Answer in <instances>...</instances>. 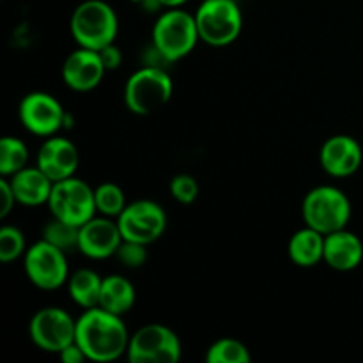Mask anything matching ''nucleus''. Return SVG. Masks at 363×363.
Wrapping results in <instances>:
<instances>
[{"mask_svg": "<svg viewBox=\"0 0 363 363\" xmlns=\"http://www.w3.org/2000/svg\"><path fill=\"white\" fill-rule=\"evenodd\" d=\"M130 337L123 315L101 307L85 308L84 314L77 319L74 342L84 350L91 362L106 363L126 354Z\"/></svg>", "mask_w": 363, "mask_h": 363, "instance_id": "obj_1", "label": "nucleus"}, {"mask_svg": "<svg viewBox=\"0 0 363 363\" xmlns=\"http://www.w3.org/2000/svg\"><path fill=\"white\" fill-rule=\"evenodd\" d=\"M69 30L78 46L99 52L110 43H116L119 18L105 0H85L71 14Z\"/></svg>", "mask_w": 363, "mask_h": 363, "instance_id": "obj_2", "label": "nucleus"}, {"mask_svg": "<svg viewBox=\"0 0 363 363\" xmlns=\"http://www.w3.org/2000/svg\"><path fill=\"white\" fill-rule=\"evenodd\" d=\"M199 41L201 35L195 14L186 13L181 7L163 11L152 27V46L170 64L190 55Z\"/></svg>", "mask_w": 363, "mask_h": 363, "instance_id": "obj_3", "label": "nucleus"}, {"mask_svg": "<svg viewBox=\"0 0 363 363\" xmlns=\"http://www.w3.org/2000/svg\"><path fill=\"white\" fill-rule=\"evenodd\" d=\"M174 82L165 67L144 66L124 85V105L137 116H151L172 98Z\"/></svg>", "mask_w": 363, "mask_h": 363, "instance_id": "obj_4", "label": "nucleus"}, {"mask_svg": "<svg viewBox=\"0 0 363 363\" xmlns=\"http://www.w3.org/2000/svg\"><path fill=\"white\" fill-rule=\"evenodd\" d=\"M351 201L340 188L332 184L315 186L305 195L301 204V216L305 225L319 230L321 234H332L346 229L351 220Z\"/></svg>", "mask_w": 363, "mask_h": 363, "instance_id": "obj_5", "label": "nucleus"}, {"mask_svg": "<svg viewBox=\"0 0 363 363\" xmlns=\"http://www.w3.org/2000/svg\"><path fill=\"white\" fill-rule=\"evenodd\" d=\"M201 41L209 46H227L240 38L243 14L236 0H204L195 11Z\"/></svg>", "mask_w": 363, "mask_h": 363, "instance_id": "obj_6", "label": "nucleus"}, {"mask_svg": "<svg viewBox=\"0 0 363 363\" xmlns=\"http://www.w3.org/2000/svg\"><path fill=\"white\" fill-rule=\"evenodd\" d=\"M18 116L21 126L28 133L43 138L59 135L64 128L73 126V119H69L59 99L43 91L25 94L20 101Z\"/></svg>", "mask_w": 363, "mask_h": 363, "instance_id": "obj_7", "label": "nucleus"}, {"mask_svg": "<svg viewBox=\"0 0 363 363\" xmlns=\"http://www.w3.org/2000/svg\"><path fill=\"white\" fill-rule=\"evenodd\" d=\"M48 208L55 218L82 227L98 213L94 188L77 176L57 181L50 194Z\"/></svg>", "mask_w": 363, "mask_h": 363, "instance_id": "obj_8", "label": "nucleus"}, {"mask_svg": "<svg viewBox=\"0 0 363 363\" xmlns=\"http://www.w3.org/2000/svg\"><path fill=\"white\" fill-rule=\"evenodd\" d=\"M181 340L165 325H145L130 337L126 358L131 363H176L181 360Z\"/></svg>", "mask_w": 363, "mask_h": 363, "instance_id": "obj_9", "label": "nucleus"}, {"mask_svg": "<svg viewBox=\"0 0 363 363\" xmlns=\"http://www.w3.org/2000/svg\"><path fill=\"white\" fill-rule=\"evenodd\" d=\"M66 254L67 252L60 250L59 247L41 238L38 243L30 245L25 252V275L38 289H59L64 284H67V279H69V266H67Z\"/></svg>", "mask_w": 363, "mask_h": 363, "instance_id": "obj_10", "label": "nucleus"}, {"mask_svg": "<svg viewBox=\"0 0 363 363\" xmlns=\"http://www.w3.org/2000/svg\"><path fill=\"white\" fill-rule=\"evenodd\" d=\"M123 240L151 245L163 236L167 229V213L158 202L142 199L133 201L117 216Z\"/></svg>", "mask_w": 363, "mask_h": 363, "instance_id": "obj_11", "label": "nucleus"}, {"mask_svg": "<svg viewBox=\"0 0 363 363\" xmlns=\"http://www.w3.org/2000/svg\"><path fill=\"white\" fill-rule=\"evenodd\" d=\"M28 335L39 350L59 354L64 347L74 342L77 319L60 307H45L32 315Z\"/></svg>", "mask_w": 363, "mask_h": 363, "instance_id": "obj_12", "label": "nucleus"}, {"mask_svg": "<svg viewBox=\"0 0 363 363\" xmlns=\"http://www.w3.org/2000/svg\"><path fill=\"white\" fill-rule=\"evenodd\" d=\"M123 243L117 220L108 216H94L80 227V238H78V250L89 259L103 261V259L116 257Z\"/></svg>", "mask_w": 363, "mask_h": 363, "instance_id": "obj_13", "label": "nucleus"}, {"mask_svg": "<svg viewBox=\"0 0 363 363\" xmlns=\"http://www.w3.org/2000/svg\"><path fill=\"white\" fill-rule=\"evenodd\" d=\"M106 67L99 52L78 46L62 64V80L71 91L87 92L101 84Z\"/></svg>", "mask_w": 363, "mask_h": 363, "instance_id": "obj_14", "label": "nucleus"}, {"mask_svg": "<svg viewBox=\"0 0 363 363\" xmlns=\"http://www.w3.org/2000/svg\"><path fill=\"white\" fill-rule=\"evenodd\" d=\"M80 155L78 149L69 138L53 135L45 138L35 156V165L53 181H62L73 177L78 169Z\"/></svg>", "mask_w": 363, "mask_h": 363, "instance_id": "obj_15", "label": "nucleus"}, {"mask_svg": "<svg viewBox=\"0 0 363 363\" xmlns=\"http://www.w3.org/2000/svg\"><path fill=\"white\" fill-rule=\"evenodd\" d=\"M363 151L357 138L350 135H333L319 151V163L332 177H350L362 167Z\"/></svg>", "mask_w": 363, "mask_h": 363, "instance_id": "obj_16", "label": "nucleus"}, {"mask_svg": "<svg viewBox=\"0 0 363 363\" xmlns=\"http://www.w3.org/2000/svg\"><path fill=\"white\" fill-rule=\"evenodd\" d=\"M363 261V243L354 233L346 229L335 230L325 236V257L323 262L335 272H351Z\"/></svg>", "mask_w": 363, "mask_h": 363, "instance_id": "obj_17", "label": "nucleus"}, {"mask_svg": "<svg viewBox=\"0 0 363 363\" xmlns=\"http://www.w3.org/2000/svg\"><path fill=\"white\" fill-rule=\"evenodd\" d=\"M9 181L18 204L27 206V208H38V206L48 204L53 181L38 165H27L20 172L13 174Z\"/></svg>", "mask_w": 363, "mask_h": 363, "instance_id": "obj_18", "label": "nucleus"}, {"mask_svg": "<svg viewBox=\"0 0 363 363\" xmlns=\"http://www.w3.org/2000/svg\"><path fill=\"white\" fill-rule=\"evenodd\" d=\"M289 259L300 268H312L325 257V234L305 225L291 236L287 245Z\"/></svg>", "mask_w": 363, "mask_h": 363, "instance_id": "obj_19", "label": "nucleus"}, {"mask_svg": "<svg viewBox=\"0 0 363 363\" xmlns=\"http://www.w3.org/2000/svg\"><path fill=\"white\" fill-rule=\"evenodd\" d=\"M137 293L135 287L126 277L123 275H108L103 277L101 294H99L98 307L105 311L113 312L117 315H124L133 308Z\"/></svg>", "mask_w": 363, "mask_h": 363, "instance_id": "obj_20", "label": "nucleus"}, {"mask_svg": "<svg viewBox=\"0 0 363 363\" xmlns=\"http://www.w3.org/2000/svg\"><path fill=\"white\" fill-rule=\"evenodd\" d=\"M101 284L103 277L98 275L94 269H77L67 279V294L84 311L85 308L98 307L99 294H101Z\"/></svg>", "mask_w": 363, "mask_h": 363, "instance_id": "obj_21", "label": "nucleus"}, {"mask_svg": "<svg viewBox=\"0 0 363 363\" xmlns=\"http://www.w3.org/2000/svg\"><path fill=\"white\" fill-rule=\"evenodd\" d=\"M28 163V147L16 137H4L0 140V176L11 177Z\"/></svg>", "mask_w": 363, "mask_h": 363, "instance_id": "obj_22", "label": "nucleus"}, {"mask_svg": "<svg viewBox=\"0 0 363 363\" xmlns=\"http://www.w3.org/2000/svg\"><path fill=\"white\" fill-rule=\"evenodd\" d=\"M252 354L248 347L241 340L236 339H218L206 351V362L208 363H248Z\"/></svg>", "mask_w": 363, "mask_h": 363, "instance_id": "obj_23", "label": "nucleus"}, {"mask_svg": "<svg viewBox=\"0 0 363 363\" xmlns=\"http://www.w3.org/2000/svg\"><path fill=\"white\" fill-rule=\"evenodd\" d=\"M43 240L48 241V243L55 245L60 250L69 252V250H78V238H80V227L73 225V223H67L64 220L55 218L52 216V220L46 222V225L43 227Z\"/></svg>", "mask_w": 363, "mask_h": 363, "instance_id": "obj_24", "label": "nucleus"}, {"mask_svg": "<svg viewBox=\"0 0 363 363\" xmlns=\"http://www.w3.org/2000/svg\"><path fill=\"white\" fill-rule=\"evenodd\" d=\"M94 197L98 213L108 218H117L128 206L123 188L116 183H101L94 188Z\"/></svg>", "mask_w": 363, "mask_h": 363, "instance_id": "obj_25", "label": "nucleus"}, {"mask_svg": "<svg viewBox=\"0 0 363 363\" xmlns=\"http://www.w3.org/2000/svg\"><path fill=\"white\" fill-rule=\"evenodd\" d=\"M25 252L27 243L23 233L14 225H4L0 229V261L7 264L25 255Z\"/></svg>", "mask_w": 363, "mask_h": 363, "instance_id": "obj_26", "label": "nucleus"}, {"mask_svg": "<svg viewBox=\"0 0 363 363\" xmlns=\"http://www.w3.org/2000/svg\"><path fill=\"white\" fill-rule=\"evenodd\" d=\"M170 195L179 204H194L199 197V183L190 174H177L170 179Z\"/></svg>", "mask_w": 363, "mask_h": 363, "instance_id": "obj_27", "label": "nucleus"}, {"mask_svg": "<svg viewBox=\"0 0 363 363\" xmlns=\"http://www.w3.org/2000/svg\"><path fill=\"white\" fill-rule=\"evenodd\" d=\"M116 259L130 269H138L147 262V245L137 243V241L123 240L119 250H117Z\"/></svg>", "mask_w": 363, "mask_h": 363, "instance_id": "obj_28", "label": "nucleus"}, {"mask_svg": "<svg viewBox=\"0 0 363 363\" xmlns=\"http://www.w3.org/2000/svg\"><path fill=\"white\" fill-rule=\"evenodd\" d=\"M0 194H2V208H0V218H7V215L13 211L14 204H18L16 197H14L13 186H11L9 177H2V179H0Z\"/></svg>", "mask_w": 363, "mask_h": 363, "instance_id": "obj_29", "label": "nucleus"}, {"mask_svg": "<svg viewBox=\"0 0 363 363\" xmlns=\"http://www.w3.org/2000/svg\"><path fill=\"white\" fill-rule=\"evenodd\" d=\"M99 55H101V60L103 64H105L106 71L117 69V67H121V64H123V52H121V48L116 43H110L105 48L99 50Z\"/></svg>", "mask_w": 363, "mask_h": 363, "instance_id": "obj_30", "label": "nucleus"}, {"mask_svg": "<svg viewBox=\"0 0 363 363\" xmlns=\"http://www.w3.org/2000/svg\"><path fill=\"white\" fill-rule=\"evenodd\" d=\"M59 357L64 363H82V362L87 360L84 350H82L77 342H73V344H69L67 347H64V350L59 353Z\"/></svg>", "mask_w": 363, "mask_h": 363, "instance_id": "obj_31", "label": "nucleus"}, {"mask_svg": "<svg viewBox=\"0 0 363 363\" xmlns=\"http://www.w3.org/2000/svg\"><path fill=\"white\" fill-rule=\"evenodd\" d=\"M188 0H160L162 7L165 9H177V7H183Z\"/></svg>", "mask_w": 363, "mask_h": 363, "instance_id": "obj_32", "label": "nucleus"}, {"mask_svg": "<svg viewBox=\"0 0 363 363\" xmlns=\"http://www.w3.org/2000/svg\"><path fill=\"white\" fill-rule=\"evenodd\" d=\"M130 2H135V4H142L144 0H130Z\"/></svg>", "mask_w": 363, "mask_h": 363, "instance_id": "obj_33", "label": "nucleus"}]
</instances>
